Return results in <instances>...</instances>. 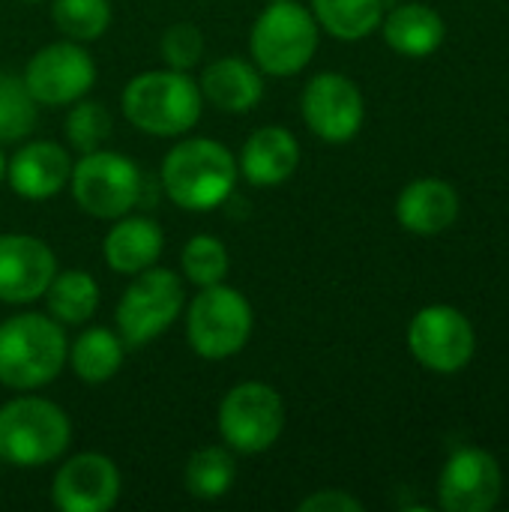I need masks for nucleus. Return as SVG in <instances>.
Listing matches in <instances>:
<instances>
[{
    "label": "nucleus",
    "instance_id": "nucleus-19",
    "mask_svg": "<svg viewBox=\"0 0 509 512\" xmlns=\"http://www.w3.org/2000/svg\"><path fill=\"white\" fill-rule=\"evenodd\" d=\"M459 216V195L450 183L423 177L402 189L396 201V219L405 231L432 237L447 231Z\"/></svg>",
    "mask_w": 509,
    "mask_h": 512
},
{
    "label": "nucleus",
    "instance_id": "nucleus-16",
    "mask_svg": "<svg viewBox=\"0 0 509 512\" xmlns=\"http://www.w3.org/2000/svg\"><path fill=\"white\" fill-rule=\"evenodd\" d=\"M72 156L57 141H27L6 159V180L24 201H45L69 186Z\"/></svg>",
    "mask_w": 509,
    "mask_h": 512
},
{
    "label": "nucleus",
    "instance_id": "nucleus-27",
    "mask_svg": "<svg viewBox=\"0 0 509 512\" xmlns=\"http://www.w3.org/2000/svg\"><path fill=\"white\" fill-rule=\"evenodd\" d=\"M54 27L72 42H93L111 27V0H54Z\"/></svg>",
    "mask_w": 509,
    "mask_h": 512
},
{
    "label": "nucleus",
    "instance_id": "nucleus-28",
    "mask_svg": "<svg viewBox=\"0 0 509 512\" xmlns=\"http://www.w3.org/2000/svg\"><path fill=\"white\" fill-rule=\"evenodd\" d=\"M180 270H183L186 282H192L195 288L225 282V276L231 270V258H228L225 243L213 234L189 237L183 252H180Z\"/></svg>",
    "mask_w": 509,
    "mask_h": 512
},
{
    "label": "nucleus",
    "instance_id": "nucleus-32",
    "mask_svg": "<svg viewBox=\"0 0 509 512\" xmlns=\"http://www.w3.org/2000/svg\"><path fill=\"white\" fill-rule=\"evenodd\" d=\"M6 180V156H3V150H0V183Z\"/></svg>",
    "mask_w": 509,
    "mask_h": 512
},
{
    "label": "nucleus",
    "instance_id": "nucleus-13",
    "mask_svg": "<svg viewBox=\"0 0 509 512\" xmlns=\"http://www.w3.org/2000/svg\"><path fill=\"white\" fill-rule=\"evenodd\" d=\"M123 477L114 459L102 453H78L66 459L51 483V504L60 512H108L117 507Z\"/></svg>",
    "mask_w": 509,
    "mask_h": 512
},
{
    "label": "nucleus",
    "instance_id": "nucleus-8",
    "mask_svg": "<svg viewBox=\"0 0 509 512\" xmlns=\"http://www.w3.org/2000/svg\"><path fill=\"white\" fill-rule=\"evenodd\" d=\"M69 189H72L75 204L87 216L114 222L138 204L144 177H141V168L129 156L99 147V150L81 153V159L72 162Z\"/></svg>",
    "mask_w": 509,
    "mask_h": 512
},
{
    "label": "nucleus",
    "instance_id": "nucleus-25",
    "mask_svg": "<svg viewBox=\"0 0 509 512\" xmlns=\"http://www.w3.org/2000/svg\"><path fill=\"white\" fill-rule=\"evenodd\" d=\"M312 15L330 36L357 42L381 27L384 0H312Z\"/></svg>",
    "mask_w": 509,
    "mask_h": 512
},
{
    "label": "nucleus",
    "instance_id": "nucleus-18",
    "mask_svg": "<svg viewBox=\"0 0 509 512\" xmlns=\"http://www.w3.org/2000/svg\"><path fill=\"white\" fill-rule=\"evenodd\" d=\"M198 90L213 108L225 114H246L264 96V72L249 60L228 54L204 66Z\"/></svg>",
    "mask_w": 509,
    "mask_h": 512
},
{
    "label": "nucleus",
    "instance_id": "nucleus-29",
    "mask_svg": "<svg viewBox=\"0 0 509 512\" xmlns=\"http://www.w3.org/2000/svg\"><path fill=\"white\" fill-rule=\"evenodd\" d=\"M111 129H114V120L102 102L78 99V102H72V108L66 114L63 132H66L69 147H75L78 153H90V150H99L111 138Z\"/></svg>",
    "mask_w": 509,
    "mask_h": 512
},
{
    "label": "nucleus",
    "instance_id": "nucleus-3",
    "mask_svg": "<svg viewBox=\"0 0 509 512\" xmlns=\"http://www.w3.org/2000/svg\"><path fill=\"white\" fill-rule=\"evenodd\" d=\"M69 339L51 315L21 312L0 324V384L30 393L48 387L66 366Z\"/></svg>",
    "mask_w": 509,
    "mask_h": 512
},
{
    "label": "nucleus",
    "instance_id": "nucleus-31",
    "mask_svg": "<svg viewBox=\"0 0 509 512\" xmlns=\"http://www.w3.org/2000/svg\"><path fill=\"white\" fill-rule=\"evenodd\" d=\"M300 512H363V504L342 489H321L300 501Z\"/></svg>",
    "mask_w": 509,
    "mask_h": 512
},
{
    "label": "nucleus",
    "instance_id": "nucleus-10",
    "mask_svg": "<svg viewBox=\"0 0 509 512\" xmlns=\"http://www.w3.org/2000/svg\"><path fill=\"white\" fill-rule=\"evenodd\" d=\"M24 84L36 105L60 108L84 99L96 84V63L81 42L63 39L42 45L24 66Z\"/></svg>",
    "mask_w": 509,
    "mask_h": 512
},
{
    "label": "nucleus",
    "instance_id": "nucleus-26",
    "mask_svg": "<svg viewBox=\"0 0 509 512\" xmlns=\"http://www.w3.org/2000/svg\"><path fill=\"white\" fill-rule=\"evenodd\" d=\"M39 120V105L21 75H0V144L24 141Z\"/></svg>",
    "mask_w": 509,
    "mask_h": 512
},
{
    "label": "nucleus",
    "instance_id": "nucleus-1",
    "mask_svg": "<svg viewBox=\"0 0 509 512\" xmlns=\"http://www.w3.org/2000/svg\"><path fill=\"white\" fill-rule=\"evenodd\" d=\"M237 180V156L216 138H183L165 153L159 168L165 195L189 213L222 207L234 195Z\"/></svg>",
    "mask_w": 509,
    "mask_h": 512
},
{
    "label": "nucleus",
    "instance_id": "nucleus-24",
    "mask_svg": "<svg viewBox=\"0 0 509 512\" xmlns=\"http://www.w3.org/2000/svg\"><path fill=\"white\" fill-rule=\"evenodd\" d=\"M237 483V459L234 450L210 444L189 456L183 471V486L198 501H219Z\"/></svg>",
    "mask_w": 509,
    "mask_h": 512
},
{
    "label": "nucleus",
    "instance_id": "nucleus-14",
    "mask_svg": "<svg viewBox=\"0 0 509 512\" xmlns=\"http://www.w3.org/2000/svg\"><path fill=\"white\" fill-rule=\"evenodd\" d=\"M57 273L51 246L33 234H0V303L27 306L45 297Z\"/></svg>",
    "mask_w": 509,
    "mask_h": 512
},
{
    "label": "nucleus",
    "instance_id": "nucleus-22",
    "mask_svg": "<svg viewBox=\"0 0 509 512\" xmlns=\"http://www.w3.org/2000/svg\"><path fill=\"white\" fill-rule=\"evenodd\" d=\"M126 345L117 336V330L108 327H87L66 354L69 369L84 381V384H105L111 381L120 366H123Z\"/></svg>",
    "mask_w": 509,
    "mask_h": 512
},
{
    "label": "nucleus",
    "instance_id": "nucleus-4",
    "mask_svg": "<svg viewBox=\"0 0 509 512\" xmlns=\"http://www.w3.org/2000/svg\"><path fill=\"white\" fill-rule=\"evenodd\" d=\"M72 441V423L60 405L42 396H15L0 405V465L33 471L57 462Z\"/></svg>",
    "mask_w": 509,
    "mask_h": 512
},
{
    "label": "nucleus",
    "instance_id": "nucleus-33",
    "mask_svg": "<svg viewBox=\"0 0 509 512\" xmlns=\"http://www.w3.org/2000/svg\"><path fill=\"white\" fill-rule=\"evenodd\" d=\"M267 3H282V0H267Z\"/></svg>",
    "mask_w": 509,
    "mask_h": 512
},
{
    "label": "nucleus",
    "instance_id": "nucleus-21",
    "mask_svg": "<svg viewBox=\"0 0 509 512\" xmlns=\"http://www.w3.org/2000/svg\"><path fill=\"white\" fill-rule=\"evenodd\" d=\"M381 21L387 45L405 57H429L444 42V18L426 3H402Z\"/></svg>",
    "mask_w": 509,
    "mask_h": 512
},
{
    "label": "nucleus",
    "instance_id": "nucleus-30",
    "mask_svg": "<svg viewBox=\"0 0 509 512\" xmlns=\"http://www.w3.org/2000/svg\"><path fill=\"white\" fill-rule=\"evenodd\" d=\"M159 54H162V60H165L168 69L189 72L204 57V33L195 24H189V21H177V24H171L162 33Z\"/></svg>",
    "mask_w": 509,
    "mask_h": 512
},
{
    "label": "nucleus",
    "instance_id": "nucleus-2",
    "mask_svg": "<svg viewBox=\"0 0 509 512\" xmlns=\"http://www.w3.org/2000/svg\"><path fill=\"white\" fill-rule=\"evenodd\" d=\"M123 117L144 135L180 138L201 120L204 96L198 81L180 69H147L129 78L120 96Z\"/></svg>",
    "mask_w": 509,
    "mask_h": 512
},
{
    "label": "nucleus",
    "instance_id": "nucleus-9",
    "mask_svg": "<svg viewBox=\"0 0 509 512\" xmlns=\"http://www.w3.org/2000/svg\"><path fill=\"white\" fill-rule=\"evenodd\" d=\"M216 426L228 450L243 456L267 453L282 438L285 402L264 381L234 384L219 402Z\"/></svg>",
    "mask_w": 509,
    "mask_h": 512
},
{
    "label": "nucleus",
    "instance_id": "nucleus-15",
    "mask_svg": "<svg viewBox=\"0 0 509 512\" xmlns=\"http://www.w3.org/2000/svg\"><path fill=\"white\" fill-rule=\"evenodd\" d=\"M501 468L486 450H459L441 471L438 504L447 512H486L501 498Z\"/></svg>",
    "mask_w": 509,
    "mask_h": 512
},
{
    "label": "nucleus",
    "instance_id": "nucleus-20",
    "mask_svg": "<svg viewBox=\"0 0 509 512\" xmlns=\"http://www.w3.org/2000/svg\"><path fill=\"white\" fill-rule=\"evenodd\" d=\"M162 246H165V234L153 219L126 213V216L114 219L111 231L105 234L102 252H105V264L114 273L135 276L159 261Z\"/></svg>",
    "mask_w": 509,
    "mask_h": 512
},
{
    "label": "nucleus",
    "instance_id": "nucleus-5",
    "mask_svg": "<svg viewBox=\"0 0 509 512\" xmlns=\"http://www.w3.org/2000/svg\"><path fill=\"white\" fill-rule=\"evenodd\" d=\"M318 51V21L297 0L267 3L249 33L252 63L273 78L303 72Z\"/></svg>",
    "mask_w": 509,
    "mask_h": 512
},
{
    "label": "nucleus",
    "instance_id": "nucleus-23",
    "mask_svg": "<svg viewBox=\"0 0 509 512\" xmlns=\"http://www.w3.org/2000/svg\"><path fill=\"white\" fill-rule=\"evenodd\" d=\"M99 297V282L87 270H57L42 300L54 321L63 327H81L96 315Z\"/></svg>",
    "mask_w": 509,
    "mask_h": 512
},
{
    "label": "nucleus",
    "instance_id": "nucleus-7",
    "mask_svg": "<svg viewBox=\"0 0 509 512\" xmlns=\"http://www.w3.org/2000/svg\"><path fill=\"white\" fill-rule=\"evenodd\" d=\"M129 279L132 282L114 309V324L123 345L144 348L180 318L186 306V288L177 273L156 264Z\"/></svg>",
    "mask_w": 509,
    "mask_h": 512
},
{
    "label": "nucleus",
    "instance_id": "nucleus-12",
    "mask_svg": "<svg viewBox=\"0 0 509 512\" xmlns=\"http://www.w3.org/2000/svg\"><path fill=\"white\" fill-rule=\"evenodd\" d=\"M300 111L312 135L327 144L351 141L366 117L360 87L342 72H321L315 75L300 96Z\"/></svg>",
    "mask_w": 509,
    "mask_h": 512
},
{
    "label": "nucleus",
    "instance_id": "nucleus-11",
    "mask_svg": "<svg viewBox=\"0 0 509 512\" xmlns=\"http://www.w3.org/2000/svg\"><path fill=\"white\" fill-rule=\"evenodd\" d=\"M408 348L432 372L453 375L474 357L477 336L471 321L453 306H426L408 327Z\"/></svg>",
    "mask_w": 509,
    "mask_h": 512
},
{
    "label": "nucleus",
    "instance_id": "nucleus-6",
    "mask_svg": "<svg viewBox=\"0 0 509 512\" xmlns=\"http://www.w3.org/2000/svg\"><path fill=\"white\" fill-rule=\"evenodd\" d=\"M252 327V303L225 282L198 288L186 306V342L201 360H228L240 354L252 336Z\"/></svg>",
    "mask_w": 509,
    "mask_h": 512
},
{
    "label": "nucleus",
    "instance_id": "nucleus-34",
    "mask_svg": "<svg viewBox=\"0 0 509 512\" xmlns=\"http://www.w3.org/2000/svg\"><path fill=\"white\" fill-rule=\"evenodd\" d=\"M27 3H42V0H27Z\"/></svg>",
    "mask_w": 509,
    "mask_h": 512
},
{
    "label": "nucleus",
    "instance_id": "nucleus-17",
    "mask_svg": "<svg viewBox=\"0 0 509 512\" xmlns=\"http://www.w3.org/2000/svg\"><path fill=\"white\" fill-rule=\"evenodd\" d=\"M300 165V141L285 126H261L255 129L237 156V168L246 177V183L270 189L282 186L294 177Z\"/></svg>",
    "mask_w": 509,
    "mask_h": 512
}]
</instances>
